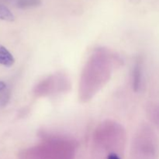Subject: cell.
Returning <instances> with one entry per match:
<instances>
[{"label":"cell","instance_id":"cell-1","mask_svg":"<svg viewBox=\"0 0 159 159\" xmlns=\"http://www.w3.org/2000/svg\"><path fill=\"white\" fill-rule=\"evenodd\" d=\"M15 63L12 54L5 47L0 45V65L9 68Z\"/></svg>","mask_w":159,"mask_h":159},{"label":"cell","instance_id":"cell-2","mask_svg":"<svg viewBox=\"0 0 159 159\" xmlns=\"http://www.w3.org/2000/svg\"><path fill=\"white\" fill-rule=\"evenodd\" d=\"M141 66L139 61L135 64L133 72V85L134 90L138 92L141 87Z\"/></svg>","mask_w":159,"mask_h":159},{"label":"cell","instance_id":"cell-3","mask_svg":"<svg viewBox=\"0 0 159 159\" xmlns=\"http://www.w3.org/2000/svg\"><path fill=\"white\" fill-rule=\"evenodd\" d=\"M41 3V0H18L16 6L20 9H30L40 6Z\"/></svg>","mask_w":159,"mask_h":159},{"label":"cell","instance_id":"cell-4","mask_svg":"<svg viewBox=\"0 0 159 159\" xmlns=\"http://www.w3.org/2000/svg\"><path fill=\"white\" fill-rule=\"evenodd\" d=\"M0 20L8 22H12L15 20L13 13L6 6L2 4H0Z\"/></svg>","mask_w":159,"mask_h":159},{"label":"cell","instance_id":"cell-5","mask_svg":"<svg viewBox=\"0 0 159 159\" xmlns=\"http://www.w3.org/2000/svg\"><path fill=\"white\" fill-rule=\"evenodd\" d=\"M10 97V93L9 90L6 89V88L2 92H0V107H3L6 106L9 100Z\"/></svg>","mask_w":159,"mask_h":159},{"label":"cell","instance_id":"cell-6","mask_svg":"<svg viewBox=\"0 0 159 159\" xmlns=\"http://www.w3.org/2000/svg\"><path fill=\"white\" fill-rule=\"evenodd\" d=\"M107 159H120L119 156L115 153H111L108 155Z\"/></svg>","mask_w":159,"mask_h":159},{"label":"cell","instance_id":"cell-7","mask_svg":"<svg viewBox=\"0 0 159 159\" xmlns=\"http://www.w3.org/2000/svg\"><path fill=\"white\" fill-rule=\"evenodd\" d=\"M6 88V85L4 82H2L0 81V92H2V90H4Z\"/></svg>","mask_w":159,"mask_h":159}]
</instances>
